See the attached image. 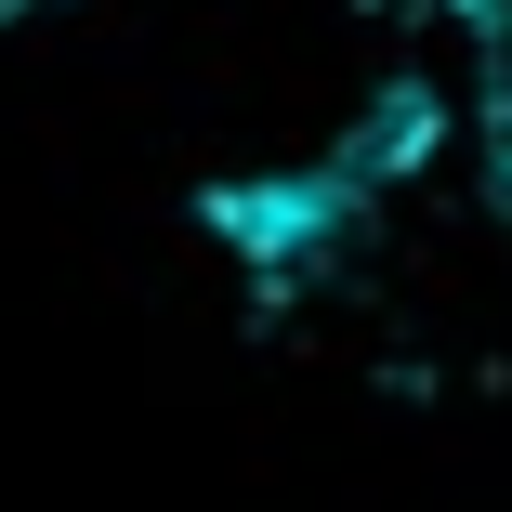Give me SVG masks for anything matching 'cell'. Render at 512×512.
<instances>
[{"label": "cell", "mask_w": 512, "mask_h": 512, "mask_svg": "<svg viewBox=\"0 0 512 512\" xmlns=\"http://www.w3.org/2000/svg\"><path fill=\"white\" fill-rule=\"evenodd\" d=\"M473 145H486V171L512 184V0L473 14Z\"/></svg>", "instance_id": "obj_1"}]
</instances>
